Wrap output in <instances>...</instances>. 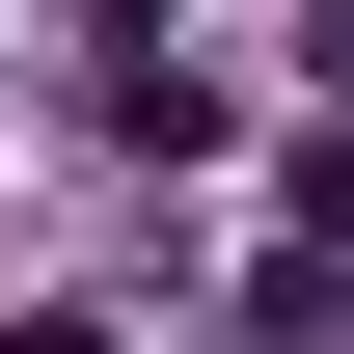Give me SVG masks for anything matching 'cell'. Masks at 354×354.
<instances>
[{
  "instance_id": "obj_1",
  "label": "cell",
  "mask_w": 354,
  "mask_h": 354,
  "mask_svg": "<svg viewBox=\"0 0 354 354\" xmlns=\"http://www.w3.org/2000/svg\"><path fill=\"white\" fill-rule=\"evenodd\" d=\"M300 245H327V272H354V136H300Z\"/></svg>"
},
{
  "instance_id": "obj_4",
  "label": "cell",
  "mask_w": 354,
  "mask_h": 354,
  "mask_svg": "<svg viewBox=\"0 0 354 354\" xmlns=\"http://www.w3.org/2000/svg\"><path fill=\"white\" fill-rule=\"evenodd\" d=\"M327 327H354V272H327Z\"/></svg>"
},
{
  "instance_id": "obj_2",
  "label": "cell",
  "mask_w": 354,
  "mask_h": 354,
  "mask_svg": "<svg viewBox=\"0 0 354 354\" xmlns=\"http://www.w3.org/2000/svg\"><path fill=\"white\" fill-rule=\"evenodd\" d=\"M0 354H109V327H82V300H28V327H0Z\"/></svg>"
},
{
  "instance_id": "obj_3",
  "label": "cell",
  "mask_w": 354,
  "mask_h": 354,
  "mask_svg": "<svg viewBox=\"0 0 354 354\" xmlns=\"http://www.w3.org/2000/svg\"><path fill=\"white\" fill-rule=\"evenodd\" d=\"M327 82H354V0H327Z\"/></svg>"
}]
</instances>
